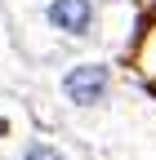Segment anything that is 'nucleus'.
<instances>
[{"label":"nucleus","instance_id":"3","mask_svg":"<svg viewBox=\"0 0 156 160\" xmlns=\"http://www.w3.org/2000/svg\"><path fill=\"white\" fill-rule=\"evenodd\" d=\"M13 160H81V156H76L67 142H58V138H40L36 133V138H27V142L18 147Z\"/></svg>","mask_w":156,"mask_h":160},{"label":"nucleus","instance_id":"2","mask_svg":"<svg viewBox=\"0 0 156 160\" xmlns=\"http://www.w3.org/2000/svg\"><path fill=\"white\" fill-rule=\"evenodd\" d=\"M58 93L71 111H103L116 93V76L107 62L98 58H85V62H71L63 76H58Z\"/></svg>","mask_w":156,"mask_h":160},{"label":"nucleus","instance_id":"1","mask_svg":"<svg viewBox=\"0 0 156 160\" xmlns=\"http://www.w3.org/2000/svg\"><path fill=\"white\" fill-rule=\"evenodd\" d=\"M18 9H27V18L45 36L63 40V45H85L98 36L103 9L98 0H13Z\"/></svg>","mask_w":156,"mask_h":160}]
</instances>
